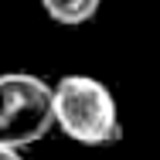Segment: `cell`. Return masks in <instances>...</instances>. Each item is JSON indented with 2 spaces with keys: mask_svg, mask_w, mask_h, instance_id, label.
Returning <instances> with one entry per match:
<instances>
[{
  "mask_svg": "<svg viewBox=\"0 0 160 160\" xmlns=\"http://www.w3.org/2000/svg\"><path fill=\"white\" fill-rule=\"evenodd\" d=\"M55 126L82 147H109L123 140L116 96L106 82L78 72L55 82Z\"/></svg>",
  "mask_w": 160,
  "mask_h": 160,
  "instance_id": "6da1fadb",
  "label": "cell"
},
{
  "mask_svg": "<svg viewBox=\"0 0 160 160\" xmlns=\"http://www.w3.org/2000/svg\"><path fill=\"white\" fill-rule=\"evenodd\" d=\"M55 129V85L31 72L0 75V147L24 150Z\"/></svg>",
  "mask_w": 160,
  "mask_h": 160,
  "instance_id": "7a4b0ae2",
  "label": "cell"
},
{
  "mask_svg": "<svg viewBox=\"0 0 160 160\" xmlns=\"http://www.w3.org/2000/svg\"><path fill=\"white\" fill-rule=\"evenodd\" d=\"M44 14L62 28H82L99 14L102 0H41Z\"/></svg>",
  "mask_w": 160,
  "mask_h": 160,
  "instance_id": "3957f363",
  "label": "cell"
},
{
  "mask_svg": "<svg viewBox=\"0 0 160 160\" xmlns=\"http://www.w3.org/2000/svg\"><path fill=\"white\" fill-rule=\"evenodd\" d=\"M0 160H24V157H21V150H14V147H0Z\"/></svg>",
  "mask_w": 160,
  "mask_h": 160,
  "instance_id": "277c9868",
  "label": "cell"
}]
</instances>
